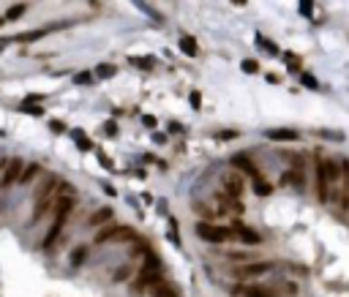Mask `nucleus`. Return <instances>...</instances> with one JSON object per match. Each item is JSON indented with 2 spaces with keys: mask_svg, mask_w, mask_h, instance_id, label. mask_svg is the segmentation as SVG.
Masks as SVG:
<instances>
[{
  "mask_svg": "<svg viewBox=\"0 0 349 297\" xmlns=\"http://www.w3.org/2000/svg\"><path fill=\"white\" fill-rule=\"evenodd\" d=\"M71 210H74V197H55V224L49 226V232H46V237L41 243L44 251H49V248L55 246V240L60 237V232H63L66 218H69Z\"/></svg>",
  "mask_w": 349,
  "mask_h": 297,
  "instance_id": "f257e3e1",
  "label": "nucleus"
},
{
  "mask_svg": "<svg viewBox=\"0 0 349 297\" xmlns=\"http://www.w3.org/2000/svg\"><path fill=\"white\" fill-rule=\"evenodd\" d=\"M161 273H164V265L158 262V256L147 254L145 265H142V270H139L137 281H134V292H142L145 286H153V283H158V281H161Z\"/></svg>",
  "mask_w": 349,
  "mask_h": 297,
  "instance_id": "f03ea898",
  "label": "nucleus"
},
{
  "mask_svg": "<svg viewBox=\"0 0 349 297\" xmlns=\"http://www.w3.org/2000/svg\"><path fill=\"white\" fill-rule=\"evenodd\" d=\"M197 234L202 240H207V243H226V240H232V229L216 226V224H199Z\"/></svg>",
  "mask_w": 349,
  "mask_h": 297,
  "instance_id": "7ed1b4c3",
  "label": "nucleus"
},
{
  "mask_svg": "<svg viewBox=\"0 0 349 297\" xmlns=\"http://www.w3.org/2000/svg\"><path fill=\"white\" fill-rule=\"evenodd\" d=\"M112 240H134V232L129 226H106V229H101V232L96 234V240L93 243H112Z\"/></svg>",
  "mask_w": 349,
  "mask_h": 297,
  "instance_id": "20e7f679",
  "label": "nucleus"
},
{
  "mask_svg": "<svg viewBox=\"0 0 349 297\" xmlns=\"http://www.w3.org/2000/svg\"><path fill=\"white\" fill-rule=\"evenodd\" d=\"M19 177H22V161L11 158L3 169V177H0V188H9L11 183H19Z\"/></svg>",
  "mask_w": 349,
  "mask_h": 297,
  "instance_id": "39448f33",
  "label": "nucleus"
},
{
  "mask_svg": "<svg viewBox=\"0 0 349 297\" xmlns=\"http://www.w3.org/2000/svg\"><path fill=\"white\" fill-rule=\"evenodd\" d=\"M317 194H319V202H327L330 199V183L325 177V166H322V158H317Z\"/></svg>",
  "mask_w": 349,
  "mask_h": 297,
  "instance_id": "423d86ee",
  "label": "nucleus"
},
{
  "mask_svg": "<svg viewBox=\"0 0 349 297\" xmlns=\"http://www.w3.org/2000/svg\"><path fill=\"white\" fill-rule=\"evenodd\" d=\"M267 270H270V265H267V262H257V265H243V267H238V270H235V275H238V278H254V275L267 273Z\"/></svg>",
  "mask_w": 349,
  "mask_h": 297,
  "instance_id": "0eeeda50",
  "label": "nucleus"
},
{
  "mask_svg": "<svg viewBox=\"0 0 349 297\" xmlns=\"http://www.w3.org/2000/svg\"><path fill=\"white\" fill-rule=\"evenodd\" d=\"M300 134L298 131H292V128H270L267 131V139H273V142H298Z\"/></svg>",
  "mask_w": 349,
  "mask_h": 297,
  "instance_id": "6e6552de",
  "label": "nucleus"
},
{
  "mask_svg": "<svg viewBox=\"0 0 349 297\" xmlns=\"http://www.w3.org/2000/svg\"><path fill=\"white\" fill-rule=\"evenodd\" d=\"M232 164L238 166V169H243L246 174H251L254 180H259V177H262V174L257 172V166H254V161H248V158H246V153H238V156L232 158Z\"/></svg>",
  "mask_w": 349,
  "mask_h": 297,
  "instance_id": "1a4fd4ad",
  "label": "nucleus"
},
{
  "mask_svg": "<svg viewBox=\"0 0 349 297\" xmlns=\"http://www.w3.org/2000/svg\"><path fill=\"white\" fill-rule=\"evenodd\" d=\"M322 166H325V177H327V183H338V177H341V164H338V161L325 158V161H322Z\"/></svg>",
  "mask_w": 349,
  "mask_h": 297,
  "instance_id": "9d476101",
  "label": "nucleus"
},
{
  "mask_svg": "<svg viewBox=\"0 0 349 297\" xmlns=\"http://www.w3.org/2000/svg\"><path fill=\"white\" fill-rule=\"evenodd\" d=\"M150 292H153V297H178V294H180L178 289L172 286V283H164V281L153 283V289H150Z\"/></svg>",
  "mask_w": 349,
  "mask_h": 297,
  "instance_id": "9b49d317",
  "label": "nucleus"
},
{
  "mask_svg": "<svg viewBox=\"0 0 349 297\" xmlns=\"http://www.w3.org/2000/svg\"><path fill=\"white\" fill-rule=\"evenodd\" d=\"M243 294L246 297H276L278 292H276V289H270V286H246Z\"/></svg>",
  "mask_w": 349,
  "mask_h": 297,
  "instance_id": "f8f14e48",
  "label": "nucleus"
},
{
  "mask_svg": "<svg viewBox=\"0 0 349 297\" xmlns=\"http://www.w3.org/2000/svg\"><path fill=\"white\" fill-rule=\"evenodd\" d=\"M238 237L243 243H248V246H259V243H262L259 234L254 232V229H248V226H238Z\"/></svg>",
  "mask_w": 349,
  "mask_h": 297,
  "instance_id": "ddd939ff",
  "label": "nucleus"
},
{
  "mask_svg": "<svg viewBox=\"0 0 349 297\" xmlns=\"http://www.w3.org/2000/svg\"><path fill=\"white\" fill-rule=\"evenodd\" d=\"M224 188L232 194V197H240V191H243V183H240L238 174H226V177H224Z\"/></svg>",
  "mask_w": 349,
  "mask_h": 297,
  "instance_id": "4468645a",
  "label": "nucleus"
},
{
  "mask_svg": "<svg viewBox=\"0 0 349 297\" xmlns=\"http://www.w3.org/2000/svg\"><path fill=\"white\" fill-rule=\"evenodd\" d=\"M109 218H112V210H109V207H101L98 213H93V215H90V224H93V226H98V224H106Z\"/></svg>",
  "mask_w": 349,
  "mask_h": 297,
  "instance_id": "2eb2a0df",
  "label": "nucleus"
},
{
  "mask_svg": "<svg viewBox=\"0 0 349 297\" xmlns=\"http://www.w3.org/2000/svg\"><path fill=\"white\" fill-rule=\"evenodd\" d=\"M180 49H183L186 55H191V57L199 52V49H197V41H194L191 36H183V38H180Z\"/></svg>",
  "mask_w": 349,
  "mask_h": 297,
  "instance_id": "dca6fc26",
  "label": "nucleus"
},
{
  "mask_svg": "<svg viewBox=\"0 0 349 297\" xmlns=\"http://www.w3.org/2000/svg\"><path fill=\"white\" fill-rule=\"evenodd\" d=\"M284 183H289V186H298V188H303V172H300V169H289V172H286L284 174Z\"/></svg>",
  "mask_w": 349,
  "mask_h": 297,
  "instance_id": "f3484780",
  "label": "nucleus"
},
{
  "mask_svg": "<svg viewBox=\"0 0 349 297\" xmlns=\"http://www.w3.org/2000/svg\"><path fill=\"white\" fill-rule=\"evenodd\" d=\"M38 172H41V166H38V164H30L28 169H22V177H19V183H30V180L36 177Z\"/></svg>",
  "mask_w": 349,
  "mask_h": 297,
  "instance_id": "a211bd4d",
  "label": "nucleus"
},
{
  "mask_svg": "<svg viewBox=\"0 0 349 297\" xmlns=\"http://www.w3.org/2000/svg\"><path fill=\"white\" fill-rule=\"evenodd\" d=\"M52 28H46V30H30V33H19L17 36V41H36V38H41L44 33H49Z\"/></svg>",
  "mask_w": 349,
  "mask_h": 297,
  "instance_id": "6ab92c4d",
  "label": "nucleus"
},
{
  "mask_svg": "<svg viewBox=\"0 0 349 297\" xmlns=\"http://www.w3.org/2000/svg\"><path fill=\"white\" fill-rule=\"evenodd\" d=\"M96 77H98V79H112V77H115V66H109V63L98 66V69H96Z\"/></svg>",
  "mask_w": 349,
  "mask_h": 297,
  "instance_id": "aec40b11",
  "label": "nucleus"
},
{
  "mask_svg": "<svg viewBox=\"0 0 349 297\" xmlns=\"http://www.w3.org/2000/svg\"><path fill=\"white\" fill-rule=\"evenodd\" d=\"M254 191H257V194H259V197H267V194H270V191H273V186H267V183H265V180H262V177H259V180H254Z\"/></svg>",
  "mask_w": 349,
  "mask_h": 297,
  "instance_id": "412c9836",
  "label": "nucleus"
},
{
  "mask_svg": "<svg viewBox=\"0 0 349 297\" xmlns=\"http://www.w3.org/2000/svg\"><path fill=\"white\" fill-rule=\"evenodd\" d=\"M74 142H77V145L82 147V150H90V147H93V145H90V139L85 137V131H74Z\"/></svg>",
  "mask_w": 349,
  "mask_h": 297,
  "instance_id": "4be33fe9",
  "label": "nucleus"
},
{
  "mask_svg": "<svg viewBox=\"0 0 349 297\" xmlns=\"http://www.w3.org/2000/svg\"><path fill=\"white\" fill-rule=\"evenodd\" d=\"M22 112H25V114H33V117H41V114H44V109H41L38 104H25Z\"/></svg>",
  "mask_w": 349,
  "mask_h": 297,
  "instance_id": "5701e85b",
  "label": "nucleus"
},
{
  "mask_svg": "<svg viewBox=\"0 0 349 297\" xmlns=\"http://www.w3.org/2000/svg\"><path fill=\"white\" fill-rule=\"evenodd\" d=\"M300 82H303L306 87H311V90H317V87H319L317 77H311V74H300Z\"/></svg>",
  "mask_w": 349,
  "mask_h": 297,
  "instance_id": "b1692460",
  "label": "nucleus"
},
{
  "mask_svg": "<svg viewBox=\"0 0 349 297\" xmlns=\"http://www.w3.org/2000/svg\"><path fill=\"white\" fill-rule=\"evenodd\" d=\"M240 69H243L246 74H257L259 71V63H257V60H243V66H240Z\"/></svg>",
  "mask_w": 349,
  "mask_h": 297,
  "instance_id": "393cba45",
  "label": "nucleus"
},
{
  "mask_svg": "<svg viewBox=\"0 0 349 297\" xmlns=\"http://www.w3.org/2000/svg\"><path fill=\"white\" fill-rule=\"evenodd\" d=\"M22 14H25V6H14V9L6 11V19H19Z\"/></svg>",
  "mask_w": 349,
  "mask_h": 297,
  "instance_id": "a878e982",
  "label": "nucleus"
},
{
  "mask_svg": "<svg viewBox=\"0 0 349 297\" xmlns=\"http://www.w3.org/2000/svg\"><path fill=\"white\" fill-rule=\"evenodd\" d=\"M189 101H191V106H194V109H199V106H202V96H199V90H191Z\"/></svg>",
  "mask_w": 349,
  "mask_h": 297,
  "instance_id": "bb28decb",
  "label": "nucleus"
},
{
  "mask_svg": "<svg viewBox=\"0 0 349 297\" xmlns=\"http://www.w3.org/2000/svg\"><path fill=\"white\" fill-rule=\"evenodd\" d=\"M104 131L109 134V137H115V134H118V123H115V120H106V123H104Z\"/></svg>",
  "mask_w": 349,
  "mask_h": 297,
  "instance_id": "cd10ccee",
  "label": "nucleus"
},
{
  "mask_svg": "<svg viewBox=\"0 0 349 297\" xmlns=\"http://www.w3.org/2000/svg\"><path fill=\"white\" fill-rule=\"evenodd\" d=\"M82 259H85V248H79V251H74V254H71V265H74V267H77Z\"/></svg>",
  "mask_w": 349,
  "mask_h": 297,
  "instance_id": "c85d7f7f",
  "label": "nucleus"
},
{
  "mask_svg": "<svg viewBox=\"0 0 349 297\" xmlns=\"http://www.w3.org/2000/svg\"><path fill=\"white\" fill-rule=\"evenodd\" d=\"M77 82L79 85H87V82H93V77H90V74H77Z\"/></svg>",
  "mask_w": 349,
  "mask_h": 297,
  "instance_id": "c756f323",
  "label": "nucleus"
},
{
  "mask_svg": "<svg viewBox=\"0 0 349 297\" xmlns=\"http://www.w3.org/2000/svg\"><path fill=\"white\" fill-rule=\"evenodd\" d=\"M235 137H238V131H221L218 134V139H235Z\"/></svg>",
  "mask_w": 349,
  "mask_h": 297,
  "instance_id": "7c9ffc66",
  "label": "nucleus"
},
{
  "mask_svg": "<svg viewBox=\"0 0 349 297\" xmlns=\"http://www.w3.org/2000/svg\"><path fill=\"white\" fill-rule=\"evenodd\" d=\"M98 161H101V164L106 166V169H112V161H109V158H106V156H104V153H98Z\"/></svg>",
  "mask_w": 349,
  "mask_h": 297,
  "instance_id": "2f4dec72",
  "label": "nucleus"
},
{
  "mask_svg": "<svg viewBox=\"0 0 349 297\" xmlns=\"http://www.w3.org/2000/svg\"><path fill=\"white\" fill-rule=\"evenodd\" d=\"M142 123H145L147 128H153V126H156V117H150V114H147V117H142Z\"/></svg>",
  "mask_w": 349,
  "mask_h": 297,
  "instance_id": "473e14b6",
  "label": "nucleus"
},
{
  "mask_svg": "<svg viewBox=\"0 0 349 297\" xmlns=\"http://www.w3.org/2000/svg\"><path fill=\"white\" fill-rule=\"evenodd\" d=\"M3 169H6V161H0V174H3Z\"/></svg>",
  "mask_w": 349,
  "mask_h": 297,
  "instance_id": "72a5a7b5",
  "label": "nucleus"
},
{
  "mask_svg": "<svg viewBox=\"0 0 349 297\" xmlns=\"http://www.w3.org/2000/svg\"><path fill=\"white\" fill-rule=\"evenodd\" d=\"M3 46H6V41H0V52H3Z\"/></svg>",
  "mask_w": 349,
  "mask_h": 297,
  "instance_id": "f704fd0d",
  "label": "nucleus"
},
{
  "mask_svg": "<svg viewBox=\"0 0 349 297\" xmlns=\"http://www.w3.org/2000/svg\"><path fill=\"white\" fill-rule=\"evenodd\" d=\"M0 25H3V19H0Z\"/></svg>",
  "mask_w": 349,
  "mask_h": 297,
  "instance_id": "c9c22d12",
  "label": "nucleus"
}]
</instances>
